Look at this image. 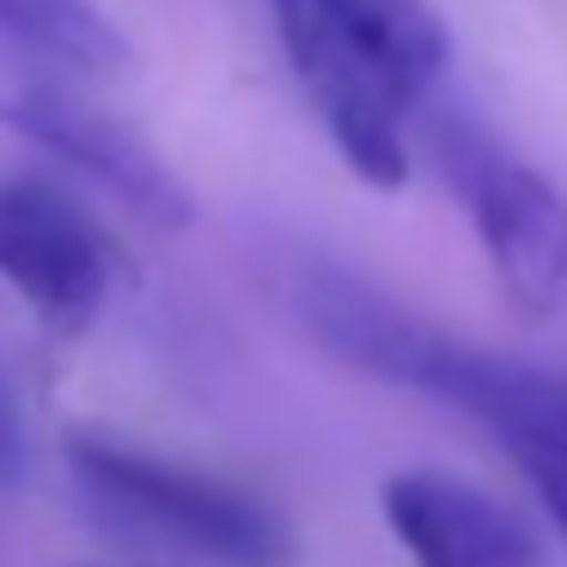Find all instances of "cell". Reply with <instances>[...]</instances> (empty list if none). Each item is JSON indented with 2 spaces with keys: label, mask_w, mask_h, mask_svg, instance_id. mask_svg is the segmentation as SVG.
Masks as SVG:
<instances>
[{
  "label": "cell",
  "mask_w": 567,
  "mask_h": 567,
  "mask_svg": "<svg viewBox=\"0 0 567 567\" xmlns=\"http://www.w3.org/2000/svg\"><path fill=\"white\" fill-rule=\"evenodd\" d=\"M269 13L342 165L372 189H403V123L452 62L440 13L427 0H269Z\"/></svg>",
  "instance_id": "cell-1"
},
{
  "label": "cell",
  "mask_w": 567,
  "mask_h": 567,
  "mask_svg": "<svg viewBox=\"0 0 567 567\" xmlns=\"http://www.w3.org/2000/svg\"><path fill=\"white\" fill-rule=\"evenodd\" d=\"M299 311H306V330L348 367L384 384H409L421 396H440V403L476 415L482 427H494L506 445H567L561 372L457 342L342 269H311L299 287Z\"/></svg>",
  "instance_id": "cell-2"
},
{
  "label": "cell",
  "mask_w": 567,
  "mask_h": 567,
  "mask_svg": "<svg viewBox=\"0 0 567 567\" xmlns=\"http://www.w3.org/2000/svg\"><path fill=\"white\" fill-rule=\"evenodd\" d=\"M74 482L92 494L104 518L128 537L159 543L165 555H184L202 567H287L293 530L262 494L214 476V470L177 464L147 445L111 440V433H74L68 440Z\"/></svg>",
  "instance_id": "cell-3"
},
{
  "label": "cell",
  "mask_w": 567,
  "mask_h": 567,
  "mask_svg": "<svg viewBox=\"0 0 567 567\" xmlns=\"http://www.w3.org/2000/svg\"><path fill=\"white\" fill-rule=\"evenodd\" d=\"M445 184L457 189L494 281L506 287L525 318H561L567 311V196L525 159L494 147L470 123H433Z\"/></svg>",
  "instance_id": "cell-4"
},
{
  "label": "cell",
  "mask_w": 567,
  "mask_h": 567,
  "mask_svg": "<svg viewBox=\"0 0 567 567\" xmlns=\"http://www.w3.org/2000/svg\"><path fill=\"white\" fill-rule=\"evenodd\" d=\"M74 74L50 68L43 55L19 50L13 38H0V128L38 141L43 153H55L62 165L86 172L92 184H104L116 202L141 214L153 226H189L196 202L177 184V172L147 147L135 123H123L116 111H104L99 99L68 86Z\"/></svg>",
  "instance_id": "cell-5"
},
{
  "label": "cell",
  "mask_w": 567,
  "mask_h": 567,
  "mask_svg": "<svg viewBox=\"0 0 567 567\" xmlns=\"http://www.w3.org/2000/svg\"><path fill=\"white\" fill-rule=\"evenodd\" d=\"M123 275L116 238L43 177H0V281L55 336H86Z\"/></svg>",
  "instance_id": "cell-6"
},
{
  "label": "cell",
  "mask_w": 567,
  "mask_h": 567,
  "mask_svg": "<svg viewBox=\"0 0 567 567\" xmlns=\"http://www.w3.org/2000/svg\"><path fill=\"white\" fill-rule=\"evenodd\" d=\"M379 513L415 567H549L543 530L452 470L384 476Z\"/></svg>",
  "instance_id": "cell-7"
},
{
  "label": "cell",
  "mask_w": 567,
  "mask_h": 567,
  "mask_svg": "<svg viewBox=\"0 0 567 567\" xmlns=\"http://www.w3.org/2000/svg\"><path fill=\"white\" fill-rule=\"evenodd\" d=\"M0 38L74 80L128 74V43L92 0H0Z\"/></svg>",
  "instance_id": "cell-8"
},
{
  "label": "cell",
  "mask_w": 567,
  "mask_h": 567,
  "mask_svg": "<svg viewBox=\"0 0 567 567\" xmlns=\"http://www.w3.org/2000/svg\"><path fill=\"white\" fill-rule=\"evenodd\" d=\"M513 457H518V470L530 476V488H537V501L549 506V518H555V530L567 537V445H513Z\"/></svg>",
  "instance_id": "cell-9"
},
{
  "label": "cell",
  "mask_w": 567,
  "mask_h": 567,
  "mask_svg": "<svg viewBox=\"0 0 567 567\" xmlns=\"http://www.w3.org/2000/svg\"><path fill=\"white\" fill-rule=\"evenodd\" d=\"M31 470V440H25V409H19L13 372L0 367V494H13Z\"/></svg>",
  "instance_id": "cell-10"
}]
</instances>
